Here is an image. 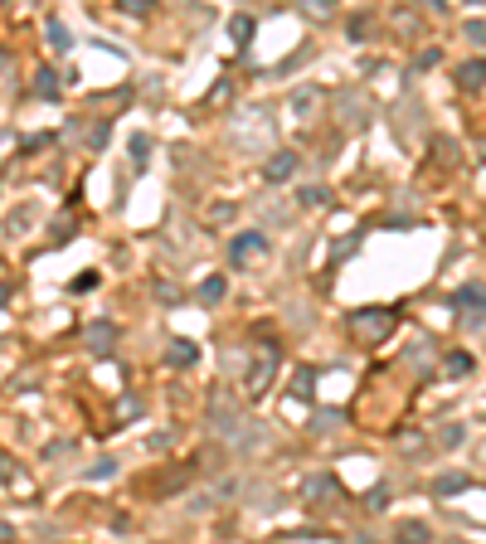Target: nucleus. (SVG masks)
<instances>
[{
    "label": "nucleus",
    "instance_id": "nucleus-1",
    "mask_svg": "<svg viewBox=\"0 0 486 544\" xmlns=\"http://www.w3.org/2000/svg\"><path fill=\"white\" fill-rule=\"evenodd\" d=\"M273 369H278V350H263V355H258V364L248 369V389H253V394H263V389H267V379H273Z\"/></svg>",
    "mask_w": 486,
    "mask_h": 544
},
{
    "label": "nucleus",
    "instance_id": "nucleus-2",
    "mask_svg": "<svg viewBox=\"0 0 486 544\" xmlns=\"http://www.w3.org/2000/svg\"><path fill=\"white\" fill-rule=\"evenodd\" d=\"M394 325V311H360L355 316V331H369V336H385Z\"/></svg>",
    "mask_w": 486,
    "mask_h": 544
},
{
    "label": "nucleus",
    "instance_id": "nucleus-3",
    "mask_svg": "<svg viewBox=\"0 0 486 544\" xmlns=\"http://www.w3.org/2000/svg\"><path fill=\"white\" fill-rule=\"evenodd\" d=\"M292 166H297V156H292V151H282V156L267 160V171H263V175H267V180H287V175H292Z\"/></svg>",
    "mask_w": 486,
    "mask_h": 544
},
{
    "label": "nucleus",
    "instance_id": "nucleus-4",
    "mask_svg": "<svg viewBox=\"0 0 486 544\" xmlns=\"http://www.w3.org/2000/svg\"><path fill=\"white\" fill-rule=\"evenodd\" d=\"M112 341H117V331H112L107 321H102V325H88V345H93L97 355H102V350H112Z\"/></svg>",
    "mask_w": 486,
    "mask_h": 544
},
{
    "label": "nucleus",
    "instance_id": "nucleus-5",
    "mask_svg": "<svg viewBox=\"0 0 486 544\" xmlns=\"http://www.w3.org/2000/svg\"><path fill=\"white\" fill-rule=\"evenodd\" d=\"M457 83H462V88H481V83H486V64H481V59H472V64H462V73H457Z\"/></svg>",
    "mask_w": 486,
    "mask_h": 544
},
{
    "label": "nucleus",
    "instance_id": "nucleus-6",
    "mask_svg": "<svg viewBox=\"0 0 486 544\" xmlns=\"http://www.w3.org/2000/svg\"><path fill=\"white\" fill-rule=\"evenodd\" d=\"M263 248H267V243H263V234H243V238L234 243V262H243L248 253H263Z\"/></svg>",
    "mask_w": 486,
    "mask_h": 544
},
{
    "label": "nucleus",
    "instance_id": "nucleus-7",
    "mask_svg": "<svg viewBox=\"0 0 486 544\" xmlns=\"http://www.w3.org/2000/svg\"><path fill=\"white\" fill-rule=\"evenodd\" d=\"M166 360H171V364H180V369H185V364H195V345H190V341H175V345H171V350H166Z\"/></svg>",
    "mask_w": 486,
    "mask_h": 544
},
{
    "label": "nucleus",
    "instance_id": "nucleus-8",
    "mask_svg": "<svg viewBox=\"0 0 486 544\" xmlns=\"http://www.w3.org/2000/svg\"><path fill=\"white\" fill-rule=\"evenodd\" d=\"M199 301H209V306L224 301V277H204V282H199Z\"/></svg>",
    "mask_w": 486,
    "mask_h": 544
},
{
    "label": "nucleus",
    "instance_id": "nucleus-9",
    "mask_svg": "<svg viewBox=\"0 0 486 544\" xmlns=\"http://www.w3.org/2000/svg\"><path fill=\"white\" fill-rule=\"evenodd\" d=\"M316 102H321V92H316V88H302V92H292V107H297L302 117H311V107H316Z\"/></svg>",
    "mask_w": 486,
    "mask_h": 544
},
{
    "label": "nucleus",
    "instance_id": "nucleus-10",
    "mask_svg": "<svg viewBox=\"0 0 486 544\" xmlns=\"http://www.w3.org/2000/svg\"><path fill=\"white\" fill-rule=\"evenodd\" d=\"M49 44H53V49L64 53V49H73V34H69V29H64L59 20H49Z\"/></svg>",
    "mask_w": 486,
    "mask_h": 544
},
{
    "label": "nucleus",
    "instance_id": "nucleus-11",
    "mask_svg": "<svg viewBox=\"0 0 486 544\" xmlns=\"http://www.w3.org/2000/svg\"><path fill=\"white\" fill-rule=\"evenodd\" d=\"M457 306H472V311L486 306V287H462V292H457Z\"/></svg>",
    "mask_w": 486,
    "mask_h": 544
},
{
    "label": "nucleus",
    "instance_id": "nucleus-12",
    "mask_svg": "<svg viewBox=\"0 0 486 544\" xmlns=\"http://www.w3.org/2000/svg\"><path fill=\"white\" fill-rule=\"evenodd\" d=\"M297 5H302L311 20H331V0H297Z\"/></svg>",
    "mask_w": 486,
    "mask_h": 544
},
{
    "label": "nucleus",
    "instance_id": "nucleus-13",
    "mask_svg": "<svg viewBox=\"0 0 486 544\" xmlns=\"http://www.w3.org/2000/svg\"><path fill=\"white\" fill-rule=\"evenodd\" d=\"M229 34H234V39L243 44V39L253 34V15H234V20H229Z\"/></svg>",
    "mask_w": 486,
    "mask_h": 544
},
{
    "label": "nucleus",
    "instance_id": "nucleus-14",
    "mask_svg": "<svg viewBox=\"0 0 486 544\" xmlns=\"http://www.w3.org/2000/svg\"><path fill=\"white\" fill-rule=\"evenodd\" d=\"M462 486H467V476H457V471H452V476H438L433 491H438V496H448V491H462Z\"/></svg>",
    "mask_w": 486,
    "mask_h": 544
},
{
    "label": "nucleus",
    "instance_id": "nucleus-15",
    "mask_svg": "<svg viewBox=\"0 0 486 544\" xmlns=\"http://www.w3.org/2000/svg\"><path fill=\"white\" fill-rule=\"evenodd\" d=\"M306 491H311V496H326V491H331V496H336V491H341V486H336V481H331V476H316V481H311V486H306Z\"/></svg>",
    "mask_w": 486,
    "mask_h": 544
},
{
    "label": "nucleus",
    "instance_id": "nucleus-16",
    "mask_svg": "<svg viewBox=\"0 0 486 544\" xmlns=\"http://www.w3.org/2000/svg\"><path fill=\"white\" fill-rule=\"evenodd\" d=\"M34 88H39V92H44V97H53V92H59V78H53V69H44V73H39V83H34Z\"/></svg>",
    "mask_w": 486,
    "mask_h": 544
},
{
    "label": "nucleus",
    "instance_id": "nucleus-17",
    "mask_svg": "<svg viewBox=\"0 0 486 544\" xmlns=\"http://www.w3.org/2000/svg\"><path fill=\"white\" fill-rule=\"evenodd\" d=\"M146 151H151V141L146 136H132V160H136V166H146Z\"/></svg>",
    "mask_w": 486,
    "mask_h": 544
},
{
    "label": "nucleus",
    "instance_id": "nucleus-18",
    "mask_svg": "<svg viewBox=\"0 0 486 544\" xmlns=\"http://www.w3.org/2000/svg\"><path fill=\"white\" fill-rule=\"evenodd\" d=\"M448 369H452V374H467V369H472V360H467V355H452V360H448Z\"/></svg>",
    "mask_w": 486,
    "mask_h": 544
},
{
    "label": "nucleus",
    "instance_id": "nucleus-19",
    "mask_svg": "<svg viewBox=\"0 0 486 544\" xmlns=\"http://www.w3.org/2000/svg\"><path fill=\"white\" fill-rule=\"evenodd\" d=\"M122 10H136V15H146V10H151V0H122Z\"/></svg>",
    "mask_w": 486,
    "mask_h": 544
},
{
    "label": "nucleus",
    "instance_id": "nucleus-20",
    "mask_svg": "<svg viewBox=\"0 0 486 544\" xmlns=\"http://www.w3.org/2000/svg\"><path fill=\"white\" fill-rule=\"evenodd\" d=\"M423 5H428V10H443V5H448V0H423Z\"/></svg>",
    "mask_w": 486,
    "mask_h": 544
},
{
    "label": "nucleus",
    "instance_id": "nucleus-21",
    "mask_svg": "<svg viewBox=\"0 0 486 544\" xmlns=\"http://www.w3.org/2000/svg\"><path fill=\"white\" fill-rule=\"evenodd\" d=\"M10 534H15V530H10V525H5V520H0V539H10Z\"/></svg>",
    "mask_w": 486,
    "mask_h": 544
},
{
    "label": "nucleus",
    "instance_id": "nucleus-22",
    "mask_svg": "<svg viewBox=\"0 0 486 544\" xmlns=\"http://www.w3.org/2000/svg\"><path fill=\"white\" fill-rule=\"evenodd\" d=\"M472 5H481V0H472Z\"/></svg>",
    "mask_w": 486,
    "mask_h": 544
}]
</instances>
